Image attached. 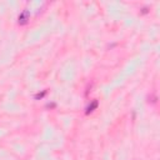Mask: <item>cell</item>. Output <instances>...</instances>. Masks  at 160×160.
<instances>
[{
	"instance_id": "cell-1",
	"label": "cell",
	"mask_w": 160,
	"mask_h": 160,
	"mask_svg": "<svg viewBox=\"0 0 160 160\" xmlns=\"http://www.w3.org/2000/svg\"><path fill=\"white\" fill-rule=\"evenodd\" d=\"M29 18H30V12L29 10H22L18 18V24L19 25H26L28 21H29Z\"/></svg>"
},
{
	"instance_id": "cell-2",
	"label": "cell",
	"mask_w": 160,
	"mask_h": 160,
	"mask_svg": "<svg viewBox=\"0 0 160 160\" xmlns=\"http://www.w3.org/2000/svg\"><path fill=\"white\" fill-rule=\"evenodd\" d=\"M98 105H99V102H98V100H91L90 101V104L86 106V110H85V114H90V112H92L96 108H98Z\"/></svg>"
},
{
	"instance_id": "cell-3",
	"label": "cell",
	"mask_w": 160,
	"mask_h": 160,
	"mask_svg": "<svg viewBox=\"0 0 160 160\" xmlns=\"http://www.w3.org/2000/svg\"><path fill=\"white\" fill-rule=\"evenodd\" d=\"M45 94H46V91H42V92H39V94H36V95H35V99H41V98H42V96H44Z\"/></svg>"
}]
</instances>
